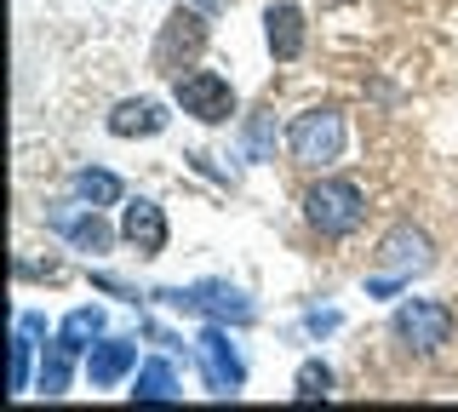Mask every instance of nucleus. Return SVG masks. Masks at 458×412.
Instances as JSON below:
<instances>
[{"label": "nucleus", "instance_id": "1", "mask_svg": "<svg viewBox=\"0 0 458 412\" xmlns=\"http://www.w3.org/2000/svg\"><path fill=\"white\" fill-rule=\"evenodd\" d=\"M304 223L327 240H350L367 223V195L355 178H315L304 189Z\"/></svg>", "mask_w": 458, "mask_h": 412}, {"label": "nucleus", "instance_id": "2", "mask_svg": "<svg viewBox=\"0 0 458 412\" xmlns=\"http://www.w3.org/2000/svg\"><path fill=\"white\" fill-rule=\"evenodd\" d=\"M453 309L441 304V298H407V304L390 315V344L401 355H412V361H429V355H441L453 344Z\"/></svg>", "mask_w": 458, "mask_h": 412}, {"label": "nucleus", "instance_id": "3", "mask_svg": "<svg viewBox=\"0 0 458 412\" xmlns=\"http://www.w3.org/2000/svg\"><path fill=\"white\" fill-rule=\"evenodd\" d=\"M207 12L200 6H178V12H166V23H161V35H155V46H149V69L155 75H166V80H178L183 69H195L200 63V52H207Z\"/></svg>", "mask_w": 458, "mask_h": 412}, {"label": "nucleus", "instance_id": "4", "mask_svg": "<svg viewBox=\"0 0 458 412\" xmlns=\"http://www.w3.org/2000/svg\"><path fill=\"white\" fill-rule=\"evenodd\" d=\"M166 309H178V315H200V321H224V326H252L258 321V304L241 287H229V281H195V287H166L155 292Z\"/></svg>", "mask_w": 458, "mask_h": 412}, {"label": "nucleus", "instance_id": "5", "mask_svg": "<svg viewBox=\"0 0 458 412\" xmlns=\"http://www.w3.org/2000/svg\"><path fill=\"white\" fill-rule=\"evenodd\" d=\"M344 138H350V126H344V109H333V104H315L304 115H293V126H286V149H293V161L310 166V172H321V166L338 161Z\"/></svg>", "mask_w": 458, "mask_h": 412}, {"label": "nucleus", "instance_id": "6", "mask_svg": "<svg viewBox=\"0 0 458 412\" xmlns=\"http://www.w3.org/2000/svg\"><path fill=\"white\" fill-rule=\"evenodd\" d=\"M172 104L200 126H224L235 115V87H229L218 69H183V75L172 80Z\"/></svg>", "mask_w": 458, "mask_h": 412}, {"label": "nucleus", "instance_id": "7", "mask_svg": "<svg viewBox=\"0 0 458 412\" xmlns=\"http://www.w3.org/2000/svg\"><path fill=\"white\" fill-rule=\"evenodd\" d=\"M40 218H47L52 235H64L75 252H92V258H104L109 240H114V230L98 218V206H86L81 195H75V201H47V212H40Z\"/></svg>", "mask_w": 458, "mask_h": 412}, {"label": "nucleus", "instance_id": "8", "mask_svg": "<svg viewBox=\"0 0 458 412\" xmlns=\"http://www.w3.org/2000/svg\"><path fill=\"white\" fill-rule=\"evenodd\" d=\"M195 361H200V373H207L212 395H241V383H247V361H241V349L229 344L224 321H207V332L195 338Z\"/></svg>", "mask_w": 458, "mask_h": 412}, {"label": "nucleus", "instance_id": "9", "mask_svg": "<svg viewBox=\"0 0 458 412\" xmlns=\"http://www.w3.org/2000/svg\"><path fill=\"white\" fill-rule=\"evenodd\" d=\"M166 212L161 201H149V195H138V201H126L121 206V240L138 252V258H161L166 252Z\"/></svg>", "mask_w": 458, "mask_h": 412}, {"label": "nucleus", "instance_id": "10", "mask_svg": "<svg viewBox=\"0 0 458 412\" xmlns=\"http://www.w3.org/2000/svg\"><path fill=\"white\" fill-rule=\"evenodd\" d=\"M378 264H384V275L412 281L419 269L436 264V247H429V235L419 230V223H395V230L378 240Z\"/></svg>", "mask_w": 458, "mask_h": 412}, {"label": "nucleus", "instance_id": "11", "mask_svg": "<svg viewBox=\"0 0 458 412\" xmlns=\"http://www.w3.org/2000/svg\"><path fill=\"white\" fill-rule=\"evenodd\" d=\"M264 40H269V58H276V63H298V58H304V40H310L304 6H293V0L269 6L264 12Z\"/></svg>", "mask_w": 458, "mask_h": 412}, {"label": "nucleus", "instance_id": "12", "mask_svg": "<svg viewBox=\"0 0 458 412\" xmlns=\"http://www.w3.org/2000/svg\"><path fill=\"white\" fill-rule=\"evenodd\" d=\"M104 126H109V138H161L172 126V115H166L161 97H121L104 115Z\"/></svg>", "mask_w": 458, "mask_h": 412}, {"label": "nucleus", "instance_id": "13", "mask_svg": "<svg viewBox=\"0 0 458 412\" xmlns=\"http://www.w3.org/2000/svg\"><path fill=\"white\" fill-rule=\"evenodd\" d=\"M126 373H138V344L132 338H104V344L86 349V378H92V390H114Z\"/></svg>", "mask_w": 458, "mask_h": 412}, {"label": "nucleus", "instance_id": "14", "mask_svg": "<svg viewBox=\"0 0 458 412\" xmlns=\"http://www.w3.org/2000/svg\"><path fill=\"white\" fill-rule=\"evenodd\" d=\"M75 344H69V338H52V344H47V355H40V373H35V390L40 395H52V401H57V395H69V373H75Z\"/></svg>", "mask_w": 458, "mask_h": 412}, {"label": "nucleus", "instance_id": "15", "mask_svg": "<svg viewBox=\"0 0 458 412\" xmlns=\"http://www.w3.org/2000/svg\"><path fill=\"white\" fill-rule=\"evenodd\" d=\"M69 189H75L86 206H121L126 201V183L114 172H104V166H75V172H69Z\"/></svg>", "mask_w": 458, "mask_h": 412}, {"label": "nucleus", "instance_id": "16", "mask_svg": "<svg viewBox=\"0 0 458 412\" xmlns=\"http://www.w3.org/2000/svg\"><path fill=\"white\" fill-rule=\"evenodd\" d=\"M178 373H172V361H143L138 378H132V401H178Z\"/></svg>", "mask_w": 458, "mask_h": 412}, {"label": "nucleus", "instance_id": "17", "mask_svg": "<svg viewBox=\"0 0 458 412\" xmlns=\"http://www.w3.org/2000/svg\"><path fill=\"white\" fill-rule=\"evenodd\" d=\"M98 332H104V309H98V304H81V309H69V315H64V332H57V338H69V344L86 355Z\"/></svg>", "mask_w": 458, "mask_h": 412}, {"label": "nucleus", "instance_id": "18", "mask_svg": "<svg viewBox=\"0 0 458 412\" xmlns=\"http://www.w3.org/2000/svg\"><path fill=\"white\" fill-rule=\"evenodd\" d=\"M333 395V366L327 361H304L293 378V401H327Z\"/></svg>", "mask_w": 458, "mask_h": 412}, {"label": "nucleus", "instance_id": "19", "mask_svg": "<svg viewBox=\"0 0 458 412\" xmlns=\"http://www.w3.org/2000/svg\"><path fill=\"white\" fill-rule=\"evenodd\" d=\"M276 138H281V126L269 109H258V115L247 121V161H276Z\"/></svg>", "mask_w": 458, "mask_h": 412}, {"label": "nucleus", "instance_id": "20", "mask_svg": "<svg viewBox=\"0 0 458 412\" xmlns=\"http://www.w3.org/2000/svg\"><path fill=\"white\" fill-rule=\"evenodd\" d=\"M29 366H35V332L18 321V332H12V395L29 390Z\"/></svg>", "mask_w": 458, "mask_h": 412}, {"label": "nucleus", "instance_id": "21", "mask_svg": "<svg viewBox=\"0 0 458 412\" xmlns=\"http://www.w3.org/2000/svg\"><path fill=\"white\" fill-rule=\"evenodd\" d=\"M29 275H47V281H52V275H57V264H52V258H47V264H35V258H18V281H29Z\"/></svg>", "mask_w": 458, "mask_h": 412}, {"label": "nucleus", "instance_id": "22", "mask_svg": "<svg viewBox=\"0 0 458 412\" xmlns=\"http://www.w3.org/2000/svg\"><path fill=\"white\" fill-rule=\"evenodd\" d=\"M333 326H338L333 309H315V315H310V332H333Z\"/></svg>", "mask_w": 458, "mask_h": 412}, {"label": "nucleus", "instance_id": "23", "mask_svg": "<svg viewBox=\"0 0 458 412\" xmlns=\"http://www.w3.org/2000/svg\"><path fill=\"white\" fill-rule=\"evenodd\" d=\"M18 321H23V326H29V332H35V338H40V332H47V315H35V309H23V315H18Z\"/></svg>", "mask_w": 458, "mask_h": 412}, {"label": "nucleus", "instance_id": "24", "mask_svg": "<svg viewBox=\"0 0 458 412\" xmlns=\"http://www.w3.org/2000/svg\"><path fill=\"white\" fill-rule=\"evenodd\" d=\"M195 6H200V12H207V6H224V0H195Z\"/></svg>", "mask_w": 458, "mask_h": 412}]
</instances>
